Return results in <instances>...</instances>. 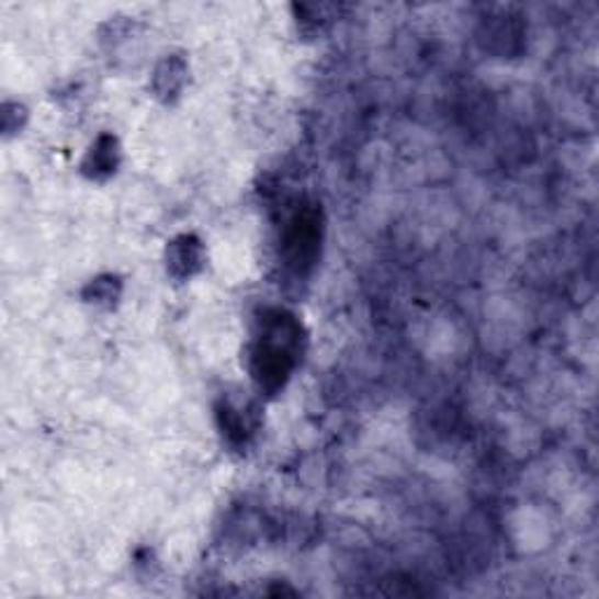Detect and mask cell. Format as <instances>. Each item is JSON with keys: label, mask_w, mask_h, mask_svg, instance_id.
Masks as SVG:
<instances>
[{"label": "cell", "mask_w": 599, "mask_h": 599, "mask_svg": "<svg viewBox=\"0 0 599 599\" xmlns=\"http://www.w3.org/2000/svg\"><path fill=\"white\" fill-rule=\"evenodd\" d=\"M305 351V328L286 309H262L249 344V373L260 394H279Z\"/></svg>", "instance_id": "1"}, {"label": "cell", "mask_w": 599, "mask_h": 599, "mask_svg": "<svg viewBox=\"0 0 599 599\" xmlns=\"http://www.w3.org/2000/svg\"><path fill=\"white\" fill-rule=\"evenodd\" d=\"M324 241V218L316 204L297 206L281 230V256L291 272L307 274L319 258Z\"/></svg>", "instance_id": "2"}, {"label": "cell", "mask_w": 599, "mask_h": 599, "mask_svg": "<svg viewBox=\"0 0 599 599\" xmlns=\"http://www.w3.org/2000/svg\"><path fill=\"white\" fill-rule=\"evenodd\" d=\"M167 272L176 281H188L197 276L206 265L204 241L197 235H179L167 244L165 251Z\"/></svg>", "instance_id": "3"}, {"label": "cell", "mask_w": 599, "mask_h": 599, "mask_svg": "<svg viewBox=\"0 0 599 599\" xmlns=\"http://www.w3.org/2000/svg\"><path fill=\"white\" fill-rule=\"evenodd\" d=\"M190 82V66L183 55H167L157 61L152 78H150V90L157 101L167 105L176 103Z\"/></svg>", "instance_id": "4"}, {"label": "cell", "mask_w": 599, "mask_h": 599, "mask_svg": "<svg viewBox=\"0 0 599 599\" xmlns=\"http://www.w3.org/2000/svg\"><path fill=\"white\" fill-rule=\"evenodd\" d=\"M216 425L218 431L223 436V440L227 443V448L244 452L246 448L251 445V438L256 436V421L251 417L249 410H241L237 403H233L230 398H221L216 405Z\"/></svg>", "instance_id": "5"}, {"label": "cell", "mask_w": 599, "mask_h": 599, "mask_svg": "<svg viewBox=\"0 0 599 599\" xmlns=\"http://www.w3.org/2000/svg\"><path fill=\"white\" fill-rule=\"evenodd\" d=\"M122 165V148L120 140L113 134H99L94 138V144L87 148L80 171L84 179H90L94 183H103L113 179Z\"/></svg>", "instance_id": "6"}, {"label": "cell", "mask_w": 599, "mask_h": 599, "mask_svg": "<svg viewBox=\"0 0 599 599\" xmlns=\"http://www.w3.org/2000/svg\"><path fill=\"white\" fill-rule=\"evenodd\" d=\"M122 291H125V284H122L117 274H99L92 281H87L80 295L82 303L97 309H113L120 303Z\"/></svg>", "instance_id": "7"}, {"label": "cell", "mask_w": 599, "mask_h": 599, "mask_svg": "<svg viewBox=\"0 0 599 599\" xmlns=\"http://www.w3.org/2000/svg\"><path fill=\"white\" fill-rule=\"evenodd\" d=\"M297 26L305 35H321L335 20V5H295Z\"/></svg>", "instance_id": "8"}, {"label": "cell", "mask_w": 599, "mask_h": 599, "mask_svg": "<svg viewBox=\"0 0 599 599\" xmlns=\"http://www.w3.org/2000/svg\"><path fill=\"white\" fill-rule=\"evenodd\" d=\"M26 109L22 103H5V109H3V132L5 136L14 134V132H22L24 125H26Z\"/></svg>", "instance_id": "9"}]
</instances>
